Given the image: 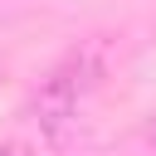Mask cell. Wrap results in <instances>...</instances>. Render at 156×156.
<instances>
[{
	"label": "cell",
	"mask_w": 156,
	"mask_h": 156,
	"mask_svg": "<svg viewBox=\"0 0 156 156\" xmlns=\"http://www.w3.org/2000/svg\"><path fill=\"white\" fill-rule=\"evenodd\" d=\"M98 78H102V54L93 49V44H83V49H73V54H63L44 78H39V88L29 93V107H24V117L39 127V136L44 141H68V132L78 127V112H83V102L93 98V88H98Z\"/></svg>",
	"instance_id": "obj_1"
},
{
	"label": "cell",
	"mask_w": 156,
	"mask_h": 156,
	"mask_svg": "<svg viewBox=\"0 0 156 156\" xmlns=\"http://www.w3.org/2000/svg\"><path fill=\"white\" fill-rule=\"evenodd\" d=\"M0 156H29L24 146H15V141H0Z\"/></svg>",
	"instance_id": "obj_2"
},
{
	"label": "cell",
	"mask_w": 156,
	"mask_h": 156,
	"mask_svg": "<svg viewBox=\"0 0 156 156\" xmlns=\"http://www.w3.org/2000/svg\"><path fill=\"white\" fill-rule=\"evenodd\" d=\"M141 141H146V146H156V117H151V122L141 127Z\"/></svg>",
	"instance_id": "obj_3"
}]
</instances>
